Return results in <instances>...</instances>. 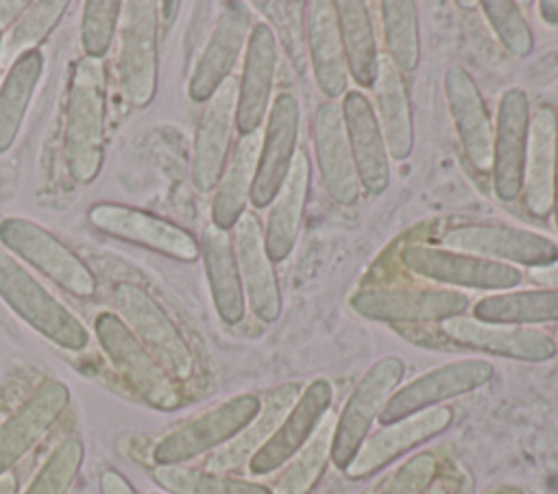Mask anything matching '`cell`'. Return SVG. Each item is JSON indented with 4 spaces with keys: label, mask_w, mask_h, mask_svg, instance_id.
Wrapping results in <instances>:
<instances>
[{
    "label": "cell",
    "mask_w": 558,
    "mask_h": 494,
    "mask_svg": "<svg viewBox=\"0 0 558 494\" xmlns=\"http://www.w3.org/2000/svg\"><path fill=\"white\" fill-rule=\"evenodd\" d=\"M299 100L290 91H281L275 96L270 104V113L266 120V131L262 135V148L257 157V170L251 189V202L262 209L268 207L279 187L283 185L292 159L296 155V137H299Z\"/></svg>",
    "instance_id": "4fadbf2b"
},
{
    "label": "cell",
    "mask_w": 558,
    "mask_h": 494,
    "mask_svg": "<svg viewBox=\"0 0 558 494\" xmlns=\"http://www.w3.org/2000/svg\"><path fill=\"white\" fill-rule=\"evenodd\" d=\"M201 255L218 316L227 324H238L244 318V289L229 231L209 224L203 231Z\"/></svg>",
    "instance_id": "4dcf8cb0"
},
{
    "label": "cell",
    "mask_w": 558,
    "mask_h": 494,
    "mask_svg": "<svg viewBox=\"0 0 558 494\" xmlns=\"http://www.w3.org/2000/svg\"><path fill=\"white\" fill-rule=\"evenodd\" d=\"M495 374V368L486 359H458L432 368L403 387H399L379 413L381 424L399 422L418 411L432 409L434 405L469 394L484 387Z\"/></svg>",
    "instance_id": "9c48e42d"
},
{
    "label": "cell",
    "mask_w": 558,
    "mask_h": 494,
    "mask_svg": "<svg viewBox=\"0 0 558 494\" xmlns=\"http://www.w3.org/2000/svg\"><path fill=\"white\" fill-rule=\"evenodd\" d=\"M159 2L133 0L122 4L118 74L124 98L146 107L157 91L159 74Z\"/></svg>",
    "instance_id": "8992f818"
},
{
    "label": "cell",
    "mask_w": 558,
    "mask_h": 494,
    "mask_svg": "<svg viewBox=\"0 0 558 494\" xmlns=\"http://www.w3.org/2000/svg\"><path fill=\"white\" fill-rule=\"evenodd\" d=\"M94 326L111 366L144 403L161 411H170L181 405L174 379L144 348L120 316L105 311L96 318Z\"/></svg>",
    "instance_id": "277c9868"
},
{
    "label": "cell",
    "mask_w": 558,
    "mask_h": 494,
    "mask_svg": "<svg viewBox=\"0 0 558 494\" xmlns=\"http://www.w3.org/2000/svg\"><path fill=\"white\" fill-rule=\"evenodd\" d=\"M373 89L377 100V122L386 141L388 157L403 161L414 148V126L403 76L390 57H379Z\"/></svg>",
    "instance_id": "f546056e"
},
{
    "label": "cell",
    "mask_w": 558,
    "mask_h": 494,
    "mask_svg": "<svg viewBox=\"0 0 558 494\" xmlns=\"http://www.w3.org/2000/svg\"><path fill=\"white\" fill-rule=\"evenodd\" d=\"M351 307L379 322H442L464 316L469 298L456 289H362L351 296Z\"/></svg>",
    "instance_id": "2e32d148"
},
{
    "label": "cell",
    "mask_w": 558,
    "mask_h": 494,
    "mask_svg": "<svg viewBox=\"0 0 558 494\" xmlns=\"http://www.w3.org/2000/svg\"><path fill=\"white\" fill-rule=\"evenodd\" d=\"M44 59L39 50H31L11 63V70L0 87V155L15 141L24 113L39 83Z\"/></svg>",
    "instance_id": "d590c367"
},
{
    "label": "cell",
    "mask_w": 558,
    "mask_h": 494,
    "mask_svg": "<svg viewBox=\"0 0 558 494\" xmlns=\"http://www.w3.org/2000/svg\"><path fill=\"white\" fill-rule=\"evenodd\" d=\"M554 218H556V229H558V148H556V170H554Z\"/></svg>",
    "instance_id": "681fc988"
},
{
    "label": "cell",
    "mask_w": 558,
    "mask_h": 494,
    "mask_svg": "<svg viewBox=\"0 0 558 494\" xmlns=\"http://www.w3.org/2000/svg\"><path fill=\"white\" fill-rule=\"evenodd\" d=\"M153 479L170 494H272L270 487L262 483L227 477L214 470L187 468L181 464L157 466Z\"/></svg>",
    "instance_id": "74e56055"
},
{
    "label": "cell",
    "mask_w": 558,
    "mask_h": 494,
    "mask_svg": "<svg viewBox=\"0 0 558 494\" xmlns=\"http://www.w3.org/2000/svg\"><path fill=\"white\" fill-rule=\"evenodd\" d=\"M425 494H449V492H447V487H445V485H438V483H434V485H432V487H429Z\"/></svg>",
    "instance_id": "f907efd6"
},
{
    "label": "cell",
    "mask_w": 558,
    "mask_h": 494,
    "mask_svg": "<svg viewBox=\"0 0 558 494\" xmlns=\"http://www.w3.org/2000/svg\"><path fill=\"white\" fill-rule=\"evenodd\" d=\"M403 372V359L388 355L377 359L360 376L333 427L331 461L338 470H344L351 464V459L368 437L375 418H379L384 405L397 392Z\"/></svg>",
    "instance_id": "7a4b0ae2"
},
{
    "label": "cell",
    "mask_w": 558,
    "mask_h": 494,
    "mask_svg": "<svg viewBox=\"0 0 558 494\" xmlns=\"http://www.w3.org/2000/svg\"><path fill=\"white\" fill-rule=\"evenodd\" d=\"M259 148H262L259 131L251 133V135H242L238 146L233 148L231 157L227 159V165L216 185V196L211 202V224L214 226L229 231L235 226V222L244 213V207H246V202L251 198V189H253Z\"/></svg>",
    "instance_id": "1f68e13d"
},
{
    "label": "cell",
    "mask_w": 558,
    "mask_h": 494,
    "mask_svg": "<svg viewBox=\"0 0 558 494\" xmlns=\"http://www.w3.org/2000/svg\"><path fill=\"white\" fill-rule=\"evenodd\" d=\"M303 30L307 37L314 78L327 98L347 94V59L340 41L336 7L329 0H310L303 4Z\"/></svg>",
    "instance_id": "4316f807"
},
{
    "label": "cell",
    "mask_w": 558,
    "mask_h": 494,
    "mask_svg": "<svg viewBox=\"0 0 558 494\" xmlns=\"http://www.w3.org/2000/svg\"><path fill=\"white\" fill-rule=\"evenodd\" d=\"M445 91L466 159L473 168L488 172L493 165V120L475 78L464 67L453 65L445 74Z\"/></svg>",
    "instance_id": "cb8c5ba5"
},
{
    "label": "cell",
    "mask_w": 558,
    "mask_h": 494,
    "mask_svg": "<svg viewBox=\"0 0 558 494\" xmlns=\"http://www.w3.org/2000/svg\"><path fill=\"white\" fill-rule=\"evenodd\" d=\"M340 109L360 185L368 194L377 196L390 185L388 150L377 122V113L362 91H347Z\"/></svg>",
    "instance_id": "d4e9b609"
},
{
    "label": "cell",
    "mask_w": 558,
    "mask_h": 494,
    "mask_svg": "<svg viewBox=\"0 0 558 494\" xmlns=\"http://www.w3.org/2000/svg\"><path fill=\"white\" fill-rule=\"evenodd\" d=\"M122 2L118 0H89L83 4L81 20V44L85 57L100 59L107 54L118 20H120Z\"/></svg>",
    "instance_id": "7bdbcfd3"
},
{
    "label": "cell",
    "mask_w": 558,
    "mask_h": 494,
    "mask_svg": "<svg viewBox=\"0 0 558 494\" xmlns=\"http://www.w3.org/2000/svg\"><path fill=\"white\" fill-rule=\"evenodd\" d=\"M530 128V100L521 87H508L499 98L493 126V187L504 202L517 200L523 189V165Z\"/></svg>",
    "instance_id": "9a60e30c"
},
{
    "label": "cell",
    "mask_w": 558,
    "mask_h": 494,
    "mask_svg": "<svg viewBox=\"0 0 558 494\" xmlns=\"http://www.w3.org/2000/svg\"><path fill=\"white\" fill-rule=\"evenodd\" d=\"M436 474L438 459L434 453H416L395 470L381 494H425L436 483Z\"/></svg>",
    "instance_id": "ee69618b"
},
{
    "label": "cell",
    "mask_w": 558,
    "mask_h": 494,
    "mask_svg": "<svg viewBox=\"0 0 558 494\" xmlns=\"http://www.w3.org/2000/svg\"><path fill=\"white\" fill-rule=\"evenodd\" d=\"M259 409L262 398L257 394L231 396L163 435L153 448V459L157 466H179L211 448L229 444L257 418Z\"/></svg>",
    "instance_id": "5b68a950"
},
{
    "label": "cell",
    "mask_w": 558,
    "mask_h": 494,
    "mask_svg": "<svg viewBox=\"0 0 558 494\" xmlns=\"http://www.w3.org/2000/svg\"><path fill=\"white\" fill-rule=\"evenodd\" d=\"M401 261L418 276L447 285L473 289H510L521 283V272L510 263L449 248L414 244L401 252Z\"/></svg>",
    "instance_id": "8fae6325"
},
{
    "label": "cell",
    "mask_w": 558,
    "mask_h": 494,
    "mask_svg": "<svg viewBox=\"0 0 558 494\" xmlns=\"http://www.w3.org/2000/svg\"><path fill=\"white\" fill-rule=\"evenodd\" d=\"M390 61L399 72H414L421 59L418 11L412 0H386L379 4Z\"/></svg>",
    "instance_id": "f35d334b"
},
{
    "label": "cell",
    "mask_w": 558,
    "mask_h": 494,
    "mask_svg": "<svg viewBox=\"0 0 558 494\" xmlns=\"http://www.w3.org/2000/svg\"><path fill=\"white\" fill-rule=\"evenodd\" d=\"M238 83L229 76L207 100L198 120L192 150V181L198 192H209L218 185L229 159L231 135L235 128Z\"/></svg>",
    "instance_id": "e0dca14e"
},
{
    "label": "cell",
    "mask_w": 558,
    "mask_h": 494,
    "mask_svg": "<svg viewBox=\"0 0 558 494\" xmlns=\"http://www.w3.org/2000/svg\"><path fill=\"white\" fill-rule=\"evenodd\" d=\"M480 7L508 52H512L514 57H527L532 52L534 35L517 2L484 0L480 2Z\"/></svg>",
    "instance_id": "b9f144b4"
},
{
    "label": "cell",
    "mask_w": 558,
    "mask_h": 494,
    "mask_svg": "<svg viewBox=\"0 0 558 494\" xmlns=\"http://www.w3.org/2000/svg\"><path fill=\"white\" fill-rule=\"evenodd\" d=\"M314 152L318 172L327 194L338 205H355L360 198V178L353 161V152L347 137L342 109L338 102L327 100L314 115Z\"/></svg>",
    "instance_id": "44dd1931"
},
{
    "label": "cell",
    "mask_w": 558,
    "mask_h": 494,
    "mask_svg": "<svg viewBox=\"0 0 558 494\" xmlns=\"http://www.w3.org/2000/svg\"><path fill=\"white\" fill-rule=\"evenodd\" d=\"M113 302L122 322L172 379H187L194 372V357L187 342L146 289L133 283H120L113 289Z\"/></svg>",
    "instance_id": "52a82bcc"
},
{
    "label": "cell",
    "mask_w": 558,
    "mask_h": 494,
    "mask_svg": "<svg viewBox=\"0 0 558 494\" xmlns=\"http://www.w3.org/2000/svg\"><path fill=\"white\" fill-rule=\"evenodd\" d=\"M251 11L244 2H227L192 72L187 94L194 102H207L229 78L251 33Z\"/></svg>",
    "instance_id": "ac0fdd59"
},
{
    "label": "cell",
    "mask_w": 558,
    "mask_h": 494,
    "mask_svg": "<svg viewBox=\"0 0 558 494\" xmlns=\"http://www.w3.org/2000/svg\"><path fill=\"white\" fill-rule=\"evenodd\" d=\"M65 9H68L65 0H44V2L28 4L24 15L11 30V37L7 41V59H13L15 54L22 57L31 50H37L35 46L59 24Z\"/></svg>",
    "instance_id": "60d3db41"
},
{
    "label": "cell",
    "mask_w": 558,
    "mask_h": 494,
    "mask_svg": "<svg viewBox=\"0 0 558 494\" xmlns=\"http://www.w3.org/2000/svg\"><path fill=\"white\" fill-rule=\"evenodd\" d=\"M68 403L65 383L48 381L0 427V474L9 472L48 433Z\"/></svg>",
    "instance_id": "484cf974"
},
{
    "label": "cell",
    "mask_w": 558,
    "mask_h": 494,
    "mask_svg": "<svg viewBox=\"0 0 558 494\" xmlns=\"http://www.w3.org/2000/svg\"><path fill=\"white\" fill-rule=\"evenodd\" d=\"M26 7H28L26 2H0V30L7 28Z\"/></svg>",
    "instance_id": "7dc6e473"
},
{
    "label": "cell",
    "mask_w": 558,
    "mask_h": 494,
    "mask_svg": "<svg viewBox=\"0 0 558 494\" xmlns=\"http://www.w3.org/2000/svg\"><path fill=\"white\" fill-rule=\"evenodd\" d=\"M107 83L98 59H81L74 65L65 102V159L78 183H92L105 159Z\"/></svg>",
    "instance_id": "6da1fadb"
},
{
    "label": "cell",
    "mask_w": 558,
    "mask_h": 494,
    "mask_svg": "<svg viewBox=\"0 0 558 494\" xmlns=\"http://www.w3.org/2000/svg\"><path fill=\"white\" fill-rule=\"evenodd\" d=\"M17 490V481L11 472H4L0 474V494H15Z\"/></svg>",
    "instance_id": "c3c4849f"
},
{
    "label": "cell",
    "mask_w": 558,
    "mask_h": 494,
    "mask_svg": "<svg viewBox=\"0 0 558 494\" xmlns=\"http://www.w3.org/2000/svg\"><path fill=\"white\" fill-rule=\"evenodd\" d=\"M0 242L70 294L85 298L96 292L92 270L44 226L26 218H4L0 222Z\"/></svg>",
    "instance_id": "ba28073f"
},
{
    "label": "cell",
    "mask_w": 558,
    "mask_h": 494,
    "mask_svg": "<svg viewBox=\"0 0 558 494\" xmlns=\"http://www.w3.org/2000/svg\"><path fill=\"white\" fill-rule=\"evenodd\" d=\"M92 226L118 239L150 248L179 261H196L198 242L179 224L129 205L98 202L87 211Z\"/></svg>",
    "instance_id": "30bf717a"
},
{
    "label": "cell",
    "mask_w": 558,
    "mask_h": 494,
    "mask_svg": "<svg viewBox=\"0 0 558 494\" xmlns=\"http://www.w3.org/2000/svg\"><path fill=\"white\" fill-rule=\"evenodd\" d=\"M530 281L558 289V259L538 268H530Z\"/></svg>",
    "instance_id": "bcb514c9"
},
{
    "label": "cell",
    "mask_w": 558,
    "mask_h": 494,
    "mask_svg": "<svg viewBox=\"0 0 558 494\" xmlns=\"http://www.w3.org/2000/svg\"><path fill=\"white\" fill-rule=\"evenodd\" d=\"M307 192H310V159L305 150H296L290 172L283 185L279 187L266 218L264 246L270 261H283L292 252L301 231Z\"/></svg>",
    "instance_id": "f1b7e54d"
},
{
    "label": "cell",
    "mask_w": 558,
    "mask_h": 494,
    "mask_svg": "<svg viewBox=\"0 0 558 494\" xmlns=\"http://www.w3.org/2000/svg\"><path fill=\"white\" fill-rule=\"evenodd\" d=\"M0 296L35 331L68 350H83L89 342L85 326L31 272L0 252Z\"/></svg>",
    "instance_id": "3957f363"
},
{
    "label": "cell",
    "mask_w": 558,
    "mask_h": 494,
    "mask_svg": "<svg viewBox=\"0 0 558 494\" xmlns=\"http://www.w3.org/2000/svg\"><path fill=\"white\" fill-rule=\"evenodd\" d=\"M453 422V411L449 407H432L408 416L399 422L384 424L379 431L368 435L351 464L344 468L349 479L368 477L384 466H388L399 455L408 453L410 448L436 437Z\"/></svg>",
    "instance_id": "d6986e66"
},
{
    "label": "cell",
    "mask_w": 558,
    "mask_h": 494,
    "mask_svg": "<svg viewBox=\"0 0 558 494\" xmlns=\"http://www.w3.org/2000/svg\"><path fill=\"white\" fill-rule=\"evenodd\" d=\"M449 250L538 268L558 259V246L532 231L504 224H458L442 235Z\"/></svg>",
    "instance_id": "7c38bea8"
},
{
    "label": "cell",
    "mask_w": 558,
    "mask_h": 494,
    "mask_svg": "<svg viewBox=\"0 0 558 494\" xmlns=\"http://www.w3.org/2000/svg\"><path fill=\"white\" fill-rule=\"evenodd\" d=\"M556 339H558V326H556Z\"/></svg>",
    "instance_id": "816d5d0a"
},
{
    "label": "cell",
    "mask_w": 558,
    "mask_h": 494,
    "mask_svg": "<svg viewBox=\"0 0 558 494\" xmlns=\"http://www.w3.org/2000/svg\"><path fill=\"white\" fill-rule=\"evenodd\" d=\"M442 333L473 350L519 359V361H547L556 355V342L547 333L517 324L480 322L475 318L456 316L440 322Z\"/></svg>",
    "instance_id": "ffe728a7"
},
{
    "label": "cell",
    "mask_w": 558,
    "mask_h": 494,
    "mask_svg": "<svg viewBox=\"0 0 558 494\" xmlns=\"http://www.w3.org/2000/svg\"><path fill=\"white\" fill-rule=\"evenodd\" d=\"M333 387L327 379H314L290 407L275 433L253 453L248 470L253 474H270L286 466L314 435L329 411Z\"/></svg>",
    "instance_id": "5bb4252c"
},
{
    "label": "cell",
    "mask_w": 558,
    "mask_h": 494,
    "mask_svg": "<svg viewBox=\"0 0 558 494\" xmlns=\"http://www.w3.org/2000/svg\"><path fill=\"white\" fill-rule=\"evenodd\" d=\"M473 318L495 324H536L558 320V289H523L504 292L480 298Z\"/></svg>",
    "instance_id": "e575fe53"
},
{
    "label": "cell",
    "mask_w": 558,
    "mask_h": 494,
    "mask_svg": "<svg viewBox=\"0 0 558 494\" xmlns=\"http://www.w3.org/2000/svg\"><path fill=\"white\" fill-rule=\"evenodd\" d=\"M301 394V387L296 383H283L272 387L266 394V403H262V409L257 413V418L242 429L233 442H229L214 459H211V468L214 470H229L240 466L242 459H251L253 453L275 433V429L279 427V422L286 418V413L290 411V407L296 403Z\"/></svg>",
    "instance_id": "836d02e7"
},
{
    "label": "cell",
    "mask_w": 558,
    "mask_h": 494,
    "mask_svg": "<svg viewBox=\"0 0 558 494\" xmlns=\"http://www.w3.org/2000/svg\"><path fill=\"white\" fill-rule=\"evenodd\" d=\"M100 494H137L124 474L113 468H105L98 479Z\"/></svg>",
    "instance_id": "f6af8a7d"
},
{
    "label": "cell",
    "mask_w": 558,
    "mask_h": 494,
    "mask_svg": "<svg viewBox=\"0 0 558 494\" xmlns=\"http://www.w3.org/2000/svg\"><path fill=\"white\" fill-rule=\"evenodd\" d=\"M233 229V252L248 305L259 320L275 322L281 316V292L264 246L262 224L253 213L244 211Z\"/></svg>",
    "instance_id": "603a6c76"
},
{
    "label": "cell",
    "mask_w": 558,
    "mask_h": 494,
    "mask_svg": "<svg viewBox=\"0 0 558 494\" xmlns=\"http://www.w3.org/2000/svg\"><path fill=\"white\" fill-rule=\"evenodd\" d=\"M83 442L65 437L44 461L24 494H68L83 464Z\"/></svg>",
    "instance_id": "ab89813d"
},
{
    "label": "cell",
    "mask_w": 558,
    "mask_h": 494,
    "mask_svg": "<svg viewBox=\"0 0 558 494\" xmlns=\"http://www.w3.org/2000/svg\"><path fill=\"white\" fill-rule=\"evenodd\" d=\"M556 148H558V118L551 107L543 104L530 118L525 165H523L525 207L536 218L547 215L554 205Z\"/></svg>",
    "instance_id": "83f0119b"
},
{
    "label": "cell",
    "mask_w": 558,
    "mask_h": 494,
    "mask_svg": "<svg viewBox=\"0 0 558 494\" xmlns=\"http://www.w3.org/2000/svg\"><path fill=\"white\" fill-rule=\"evenodd\" d=\"M336 418L327 413L307 444L286 464V470L279 474L272 494H307L320 474L331 461V437H333Z\"/></svg>",
    "instance_id": "8d00e7d4"
},
{
    "label": "cell",
    "mask_w": 558,
    "mask_h": 494,
    "mask_svg": "<svg viewBox=\"0 0 558 494\" xmlns=\"http://www.w3.org/2000/svg\"><path fill=\"white\" fill-rule=\"evenodd\" d=\"M277 72V39L272 26L253 24L244 50V67L238 83L235 128L240 135L257 133L268 115Z\"/></svg>",
    "instance_id": "7402d4cb"
},
{
    "label": "cell",
    "mask_w": 558,
    "mask_h": 494,
    "mask_svg": "<svg viewBox=\"0 0 558 494\" xmlns=\"http://www.w3.org/2000/svg\"><path fill=\"white\" fill-rule=\"evenodd\" d=\"M347 70L362 87H373L379 67V50L371 11L362 0L333 2Z\"/></svg>",
    "instance_id": "d6a6232c"
}]
</instances>
